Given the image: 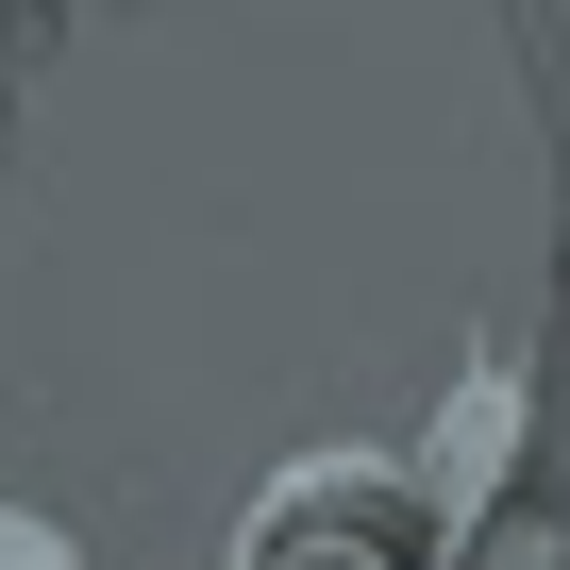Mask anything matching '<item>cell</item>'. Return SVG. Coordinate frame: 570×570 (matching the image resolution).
I'll use <instances>...</instances> for the list:
<instances>
[{
	"label": "cell",
	"mask_w": 570,
	"mask_h": 570,
	"mask_svg": "<svg viewBox=\"0 0 570 570\" xmlns=\"http://www.w3.org/2000/svg\"><path fill=\"white\" fill-rule=\"evenodd\" d=\"M487 570H570V503H520V520H470Z\"/></svg>",
	"instance_id": "obj_4"
},
{
	"label": "cell",
	"mask_w": 570,
	"mask_h": 570,
	"mask_svg": "<svg viewBox=\"0 0 570 570\" xmlns=\"http://www.w3.org/2000/svg\"><path fill=\"white\" fill-rule=\"evenodd\" d=\"M453 553H470V537L436 520L420 453H386V436L285 453V470L252 487V520H235V570H453Z\"/></svg>",
	"instance_id": "obj_1"
},
{
	"label": "cell",
	"mask_w": 570,
	"mask_h": 570,
	"mask_svg": "<svg viewBox=\"0 0 570 570\" xmlns=\"http://www.w3.org/2000/svg\"><path fill=\"white\" fill-rule=\"evenodd\" d=\"M0 570H101V553H85V520H68V503L0 487Z\"/></svg>",
	"instance_id": "obj_3"
},
{
	"label": "cell",
	"mask_w": 570,
	"mask_h": 570,
	"mask_svg": "<svg viewBox=\"0 0 570 570\" xmlns=\"http://www.w3.org/2000/svg\"><path fill=\"white\" fill-rule=\"evenodd\" d=\"M68 35H85V0H0V151H18V101L51 85Z\"/></svg>",
	"instance_id": "obj_2"
}]
</instances>
